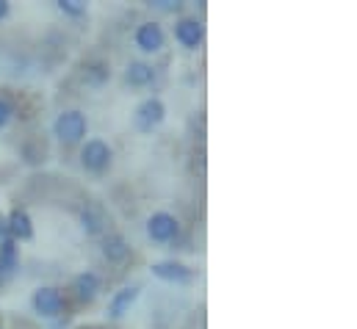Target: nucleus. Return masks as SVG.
Listing matches in <instances>:
<instances>
[{"label": "nucleus", "instance_id": "15", "mask_svg": "<svg viewBox=\"0 0 357 329\" xmlns=\"http://www.w3.org/2000/svg\"><path fill=\"white\" fill-rule=\"evenodd\" d=\"M17 263H20V249L17 244L11 241V238H6V241H0V268H3V274H6V280L14 274V268H17Z\"/></svg>", "mask_w": 357, "mask_h": 329}, {"label": "nucleus", "instance_id": "17", "mask_svg": "<svg viewBox=\"0 0 357 329\" xmlns=\"http://www.w3.org/2000/svg\"><path fill=\"white\" fill-rule=\"evenodd\" d=\"M59 8L70 17H81L86 14V3H78V0H59Z\"/></svg>", "mask_w": 357, "mask_h": 329}, {"label": "nucleus", "instance_id": "14", "mask_svg": "<svg viewBox=\"0 0 357 329\" xmlns=\"http://www.w3.org/2000/svg\"><path fill=\"white\" fill-rule=\"evenodd\" d=\"M81 227H84V233H86V236H105V230H108L105 213H102L100 208L89 205V208L81 213Z\"/></svg>", "mask_w": 357, "mask_h": 329}, {"label": "nucleus", "instance_id": "11", "mask_svg": "<svg viewBox=\"0 0 357 329\" xmlns=\"http://www.w3.org/2000/svg\"><path fill=\"white\" fill-rule=\"evenodd\" d=\"M100 252L108 263H125L130 257V244L119 233H105L100 241Z\"/></svg>", "mask_w": 357, "mask_h": 329}, {"label": "nucleus", "instance_id": "7", "mask_svg": "<svg viewBox=\"0 0 357 329\" xmlns=\"http://www.w3.org/2000/svg\"><path fill=\"white\" fill-rule=\"evenodd\" d=\"M150 271H153V277H158V280H164V282H175V285H188V282H194V277H197L194 268L185 266V263H180V260H161V263H153Z\"/></svg>", "mask_w": 357, "mask_h": 329}, {"label": "nucleus", "instance_id": "9", "mask_svg": "<svg viewBox=\"0 0 357 329\" xmlns=\"http://www.w3.org/2000/svg\"><path fill=\"white\" fill-rule=\"evenodd\" d=\"M6 227H8V238L14 244H22V241H31L36 236L33 230V219L22 211V208H14L8 216H6Z\"/></svg>", "mask_w": 357, "mask_h": 329}, {"label": "nucleus", "instance_id": "13", "mask_svg": "<svg viewBox=\"0 0 357 329\" xmlns=\"http://www.w3.org/2000/svg\"><path fill=\"white\" fill-rule=\"evenodd\" d=\"M125 81L130 83L133 89H144L155 81V67L147 64V61H130L125 67Z\"/></svg>", "mask_w": 357, "mask_h": 329}, {"label": "nucleus", "instance_id": "4", "mask_svg": "<svg viewBox=\"0 0 357 329\" xmlns=\"http://www.w3.org/2000/svg\"><path fill=\"white\" fill-rule=\"evenodd\" d=\"M31 307H33V313H36L39 319H59V316L64 313V296H61L59 288L42 285V288L33 291Z\"/></svg>", "mask_w": 357, "mask_h": 329}, {"label": "nucleus", "instance_id": "2", "mask_svg": "<svg viewBox=\"0 0 357 329\" xmlns=\"http://www.w3.org/2000/svg\"><path fill=\"white\" fill-rule=\"evenodd\" d=\"M114 164V150L105 139H86L81 147V166L89 174H102Z\"/></svg>", "mask_w": 357, "mask_h": 329}, {"label": "nucleus", "instance_id": "19", "mask_svg": "<svg viewBox=\"0 0 357 329\" xmlns=\"http://www.w3.org/2000/svg\"><path fill=\"white\" fill-rule=\"evenodd\" d=\"M11 114H14V111H11V105H8V102L0 97V130H3V128L11 122Z\"/></svg>", "mask_w": 357, "mask_h": 329}, {"label": "nucleus", "instance_id": "20", "mask_svg": "<svg viewBox=\"0 0 357 329\" xmlns=\"http://www.w3.org/2000/svg\"><path fill=\"white\" fill-rule=\"evenodd\" d=\"M8 238V227H6V216H0V241Z\"/></svg>", "mask_w": 357, "mask_h": 329}, {"label": "nucleus", "instance_id": "18", "mask_svg": "<svg viewBox=\"0 0 357 329\" xmlns=\"http://www.w3.org/2000/svg\"><path fill=\"white\" fill-rule=\"evenodd\" d=\"M155 8H161V11H169V14H180L183 11V3H172V0H158V3H153Z\"/></svg>", "mask_w": 357, "mask_h": 329}, {"label": "nucleus", "instance_id": "3", "mask_svg": "<svg viewBox=\"0 0 357 329\" xmlns=\"http://www.w3.org/2000/svg\"><path fill=\"white\" fill-rule=\"evenodd\" d=\"M164 119H167V102L161 97H147L133 111V128L139 133H153L155 128L164 125Z\"/></svg>", "mask_w": 357, "mask_h": 329}, {"label": "nucleus", "instance_id": "22", "mask_svg": "<svg viewBox=\"0 0 357 329\" xmlns=\"http://www.w3.org/2000/svg\"><path fill=\"white\" fill-rule=\"evenodd\" d=\"M3 282H6V274H3V268H0V288H3Z\"/></svg>", "mask_w": 357, "mask_h": 329}, {"label": "nucleus", "instance_id": "6", "mask_svg": "<svg viewBox=\"0 0 357 329\" xmlns=\"http://www.w3.org/2000/svg\"><path fill=\"white\" fill-rule=\"evenodd\" d=\"M133 42H136V47H139L142 53H161L164 45H167V31H164L161 22L147 20V22H142V25L136 28Z\"/></svg>", "mask_w": 357, "mask_h": 329}, {"label": "nucleus", "instance_id": "8", "mask_svg": "<svg viewBox=\"0 0 357 329\" xmlns=\"http://www.w3.org/2000/svg\"><path fill=\"white\" fill-rule=\"evenodd\" d=\"M175 39L185 50H197L205 39V25L197 17H180L175 22Z\"/></svg>", "mask_w": 357, "mask_h": 329}, {"label": "nucleus", "instance_id": "21", "mask_svg": "<svg viewBox=\"0 0 357 329\" xmlns=\"http://www.w3.org/2000/svg\"><path fill=\"white\" fill-rule=\"evenodd\" d=\"M8 11H11V6H8L6 0H0V22H3L6 17H8Z\"/></svg>", "mask_w": 357, "mask_h": 329}, {"label": "nucleus", "instance_id": "12", "mask_svg": "<svg viewBox=\"0 0 357 329\" xmlns=\"http://www.w3.org/2000/svg\"><path fill=\"white\" fill-rule=\"evenodd\" d=\"M75 293H78V299L81 302H86L91 305L94 299H97V293H100V288H102V280H100V274L97 271H81L78 277H75Z\"/></svg>", "mask_w": 357, "mask_h": 329}, {"label": "nucleus", "instance_id": "5", "mask_svg": "<svg viewBox=\"0 0 357 329\" xmlns=\"http://www.w3.org/2000/svg\"><path fill=\"white\" fill-rule=\"evenodd\" d=\"M147 236L155 241V244H169L180 236V222L178 216H172L169 211H155L150 219H147Z\"/></svg>", "mask_w": 357, "mask_h": 329}, {"label": "nucleus", "instance_id": "16", "mask_svg": "<svg viewBox=\"0 0 357 329\" xmlns=\"http://www.w3.org/2000/svg\"><path fill=\"white\" fill-rule=\"evenodd\" d=\"M86 83L89 86H102V83L111 78V70H108V64H102V61H94V64H89L86 67Z\"/></svg>", "mask_w": 357, "mask_h": 329}, {"label": "nucleus", "instance_id": "10", "mask_svg": "<svg viewBox=\"0 0 357 329\" xmlns=\"http://www.w3.org/2000/svg\"><path fill=\"white\" fill-rule=\"evenodd\" d=\"M139 285H125V288H119L111 299H108V319L111 321H119L128 310H130V305L139 299Z\"/></svg>", "mask_w": 357, "mask_h": 329}, {"label": "nucleus", "instance_id": "1", "mask_svg": "<svg viewBox=\"0 0 357 329\" xmlns=\"http://www.w3.org/2000/svg\"><path fill=\"white\" fill-rule=\"evenodd\" d=\"M53 133L61 144L73 147V144H81L86 136H89V119L84 111L78 108H70V111H61L53 122Z\"/></svg>", "mask_w": 357, "mask_h": 329}]
</instances>
